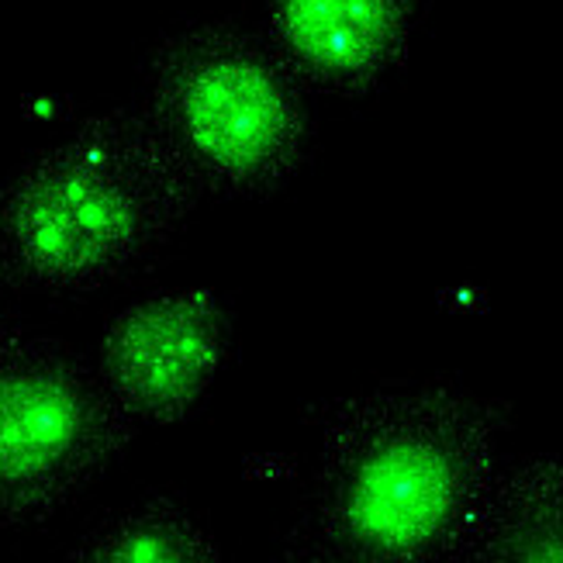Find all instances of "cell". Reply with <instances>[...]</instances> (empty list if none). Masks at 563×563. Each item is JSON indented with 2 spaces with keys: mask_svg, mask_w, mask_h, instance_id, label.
Segmentation results:
<instances>
[{
  "mask_svg": "<svg viewBox=\"0 0 563 563\" xmlns=\"http://www.w3.org/2000/svg\"><path fill=\"white\" fill-rule=\"evenodd\" d=\"M263 21L305 93L360 101L408 63L422 0H266Z\"/></svg>",
  "mask_w": 563,
  "mask_h": 563,
  "instance_id": "obj_6",
  "label": "cell"
},
{
  "mask_svg": "<svg viewBox=\"0 0 563 563\" xmlns=\"http://www.w3.org/2000/svg\"><path fill=\"white\" fill-rule=\"evenodd\" d=\"M222 543L184 498L156 492L111 511L69 550L87 563H218Z\"/></svg>",
  "mask_w": 563,
  "mask_h": 563,
  "instance_id": "obj_8",
  "label": "cell"
},
{
  "mask_svg": "<svg viewBox=\"0 0 563 563\" xmlns=\"http://www.w3.org/2000/svg\"><path fill=\"white\" fill-rule=\"evenodd\" d=\"M463 563H563V453L505 463Z\"/></svg>",
  "mask_w": 563,
  "mask_h": 563,
  "instance_id": "obj_7",
  "label": "cell"
},
{
  "mask_svg": "<svg viewBox=\"0 0 563 563\" xmlns=\"http://www.w3.org/2000/svg\"><path fill=\"white\" fill-rule=\"evenodd\" d=\"M201 198L139 104L90 114L0 177V290H104L169 246Z\"/></svg>",
  "mask_w": 563,
  "mask_h": 563,
  "instance_id": "obj_2",
  "label": "cell"
},
{
  "mask_svg": "<svg viewBox=\"0 0 563 563\" xmlns=\"http://www.w3.org/2000/svg\"><path fill=\"white\" fill-rule=\"evenodd\" d=\"M205 194L260 201L280 194L311 156V114L263 35L232 21L169 29L142 63V101Z\"/></svg>",
  "mask_w": 563,
  "mask_h": 563,
  "instance_id": "obj_3",
  "label": "cell"
},
{
  "mask_svg": "<svg viewBox=\"0 0 563 563\" xmlns=\"http://www.w3.org/2000/svg\"><path fill=\"white\" fill-rule=\"evenodd\" d=\"M229 353L225 301L211 287H180L121 308L97 346V371L139 429H166L205 405Z\"/></svg>",
  "mask_w": 563,
  "mask_h": 563,
  "instance_id": "obj_5",
  "label": "cell"
},
{
  "mask_svg": "<svg viewBox=\"0 0 563 563\" xmlns=\"http://www.w3.org/2000/svg\"><path fill=\"white\" fill-rule=\"evenodd\" d=\"M511 405L460 380H390L322 405L284 556L460 560L498 474Z\"/></svg>",
  "mask_w": 563,
  "mask_h": 563,
  "instance_id": "obj_1",
  "label": "cell"
},
{
  "mask_svg": "<svg viewBox=\"0 0 563 563\" xmlns=\"http://www.w3.org/2000/svg\"><path fill=\"white\" fill-rule=\"evenodd\" d=\"M0 294H4V290H0ZM11 329H14V325H11V318H8V308H4V301H0V339H4Z\"/></svg>",
  "mask_w": 563,
  "mask_h": 563,
  "instance_id": "obj_9",
  "label": "cell"
},
{
  "mask_svg": "<svg viewBox=\"0 0 563 563\" xmlns=\"http://www.w3.org/2000/svg\"><path fill=\"white\" fill-rule=\"evenodd\" d=\"M139 435L104 377L56 335L0 339V529L59 516Z\"/></svg>",
  "mask_w": 563,
  "mask_h": 563,
  "instance_id": "obj_4",
  "label": "cell"
}]
</instances>
